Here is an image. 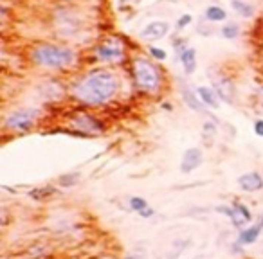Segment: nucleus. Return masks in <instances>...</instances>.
<instances>
[{"label":"nucleus","mask_w":263,"mask_h":259,"mask_svg":"<svg viewBox=\"0 0 263 259\" xmlns=\"http://www.w3.org/2000/svg\"><path fill=\"white\" fill-rule=\"evenodd\" d=\"M121 88L119 76L108 69H96L72 85V95L87 106H101L110 103Z\"/></svg>","instance_id":"1"},{"label":"nucleus","mask_w":263,"mask_h":259,"mask_svg":"<svg viewBox=\"0 0 263 259\" xmlns=\"http://www.w3.org/2000/svg\"><path fill=\"white\" fill-rule=\"evenodd\" d=\"M78 59L74 49L56 43H38L31 51V61L42 69L49 71H63L72 67Z\"/></svg>","instance_id":"2"},{"label":"nucleus","mask_w":263,"mask_h":259,"mask_svg":"<svg viewBox=\"0 0 263 259\" xmlns=\"http://www.w3.org/2000/svg\"><path fill=\"white\" fill-rule=\"evenodd\" d=\"M134 79L141 92L144 94H157L160 90V72L150 59L136 58L132 63Z\"/></svg>","instance_id":"3"},{"label":"nucleus","mask_w":263,"mask_h":259,"mask_svg":"<svg viewBox=\"0 0 263 259\" xmlns=\"http://www.w3.org/2000/svg\"><path fill=\"white\" fill-rule=\"evenodd\" d=\"M40 112L35 108H22V110H15L13 114H9L4 121L6 130L11 132H18V134H25L29 130H32L36 119H38Z\"/></svg>","instance_id":"4"},{"label":"nucleus","mask_w":263,"mask_h":259,"mask_svg":"<svg viewBox=\"0 0 263 259\" xmlns=\"http://www.w3.org/2000/svg\"><path fill=\"white\" fill-rule=\"evenodd\" d=\"M94 54H96V58L103 63H119L124 59L126 52H124V45L119 42V40L110 38V40H107V42L100 43L96 47V51H94Z\"/></svg>","instance_id":"5"},{"label":"nucleus","mask_w":263,"mask_h":259,"mask_svg":"<svg viewBox=\"0 0 263 259\" xmlns=\"http://www.w3.org/2000/svg\"><path fill=\"white\" fill-rule=\"evenodd\" d=\"M71 124H72V128L80 130L83 134H101L105 130V124L100 121V119H96L90 114H85V112H80V114L74 115Z\"/></svg>","instance_id":"6"},{"label":"nucleus","mask_w":263,"mask_h":259,"mask_svg":"<svg viewBox=\"0 0 263 259\" xmlns=\"http://www.w3.org/2000/svg\"><path fill=\"white\" fill-rule=\"evenodd\" d=\"M211 81H213V88H215L216 95H218L222 101L227 103V105H233L236 99V90L231 79L225 78V76H218V78H213L211 76Z\"/></svg>","instance_id":"7"},{"label":"nucleus","mask_w":263,"mask_h":259,"mask_svg":"<svg viewBox=\"0 0 263 259\" xmlns=\"http://www.w3.org/2000/svg\"><path fill=\"white\" fill-rule=\"evenodd\" d=\"M168 33H170V24L166 20H153L144 25V29L141 31V38L144 42H157V40H162Z\"/></svg>","instance_id":"8"},{"label":"nucleus","mask_w":263,"mask_h":259,"mask_svg":"<svg viewBox=\"0 0 263 259\" xmlns=\"http://www.w3.org/2000/svg\"><path fill=\"white\" fill-rule=\"evenodd\" d=\"M233 212H231V223H233V227H236V229H245L249 223L252 221V212H251V209L247 207L245 204H242V202H233Z\"/></svg>","instance_id":"9"},{"label":"nucleus","mask_w":263,"mask_h":259,"mask_svg":"<svg viewBox=\"0 0 263 259\" xmlns=\"http://www.w3.org/2000/svg\"><path fill=\"white\" fill-rule=\"evenodd\" d=\"M56 18L67 22V24H56V29H58V33H60L61 36H72V35H76V33H80L81 22L80 18H78L76 15H72L71 11H60Z\"/></svg>","instance_id":"10"},{"label":"nucleus","mask_w":263,"mask_h":259,"mask_svg":"<svg viewBox=\"0 0 263 259\" xmlns=\"http://www.w3.org/2000/svg\"><path fill=\"white\" fill-rule=\"evenodd\" d=\"M202 162H204L202 149L189 148V149H186V153H184V157H182V162H180V171H182L184 175H187V173L199 169L200 166H202Z\"/></svg>","instance_id":"11"},{"label":"nucleus","mask_w":263,"mask_h":259,"mask_svg":"<svg viewBox=\"0 0 263 259\" xmlns=\"http://www.w3.org/2000/svg\"><path fill=\"white\" fill-rule=\"evenodd\" d=\"M180 94H182L184 103H186V105L189 106L193 112H196V114H206L208 117H211V114L208 112V106L200 101L199 94H196V92H193L189 86H186V85L180 86Z\"/></svg>","instance_id":"12"},{"label":"nucleus","mask_w":263,"mask_h":259,"mask_svg":"<svg viewBox=\"0 0 263 259\" xmlns=\"http://www.w3.org/2000/svg\"><path fill=\"white\" fill-rule=\"evenodd\" d=\"M238 185L245 192H258L263 189V177L258 171L245 173V175H240L238 177Z\"/></svg>","instance_id":"13"},{"label":"nucleus","mask_w":263,"mask_h":259,"mask_svg":"<svg viewBox=\"0 0 263 259\" xmlns=\"http://www.w3.org/2000/svg\"><path fill=\"white\" fill-rule=\"evenodd\" d=\"M263 231V220L258 221V223L251 225V227H245L242 229V231L238 232V243L242 245H252L258 241L259 234H261Z\"/></svg>","instance_id":"14"},{"label":"nucleus","mask_w":263,"mask_h":259,"mask_svg":"<svg viewBox=\"0 0 263 259\" xmlns=\"http://www.w3.org/2000/svg\"><path fill=\"white\" fill-rule=\"evenodd\" d=\"M180 63L187 76H191L196 69V51L193 47H186L180 52Z\"/></svg>","instance_id":"15"},{"label":"nucleus","mask_w":263,"mask_h":259,"mask_svg":"<svg viewBox=\"0 0 263 259\" xmlns=\"http://www.w3.org/2000/svg\"><path fill=\"white\" fill-rule=\"evenodd\" d=\"M196 94H199L200 101L204 103V105L208 106V108H218V95H216L215 88H209V86H199L196 88Z\"/></svg>","instance_id":"16"},{"label":"nucleus","mask_w":263,"mask_h":259,"mask_svg":"<svg viewBox=\"0 0 263 259\" xmlns=\"http://www.w3.org/2000/svg\"><path fill=\"white\" fill-rule=\"evenodd\" d=\"M204 16L211 24H218V22H225L227 20V11L223 8H220V6H209L206 9V13H204Z\"/></svg>","instance_id":"17"},{"label":"nucleus","mask_w":263,"mask_h":259,"mask_svg":"<svg viewBox=\"0 0 263 259\" xmlns=\"http://www.w3.org/2000/svg\"><path fill=\"white\" fill-rule=\"evenodd\" d=\"M231 6L242 18H251V16H254V13H256L254 6L245 2V0H231Z\"/></svg>","instance_id":"18"},{"label":"nucleus","mask_w":263,"mask_h":259,"mask_svg":"<svg viewBox=\"0 0 263 259\" xmlns=\"http://www.w3.org/2000/svg\"><path fill=\"white\" fill-rule=\"evenodd\" d=\"M56 192H58V189H54V187H51V185H47V187H36V189H32V191L29 192V197H31L32 200H36V202H44V200H47V198L54 197Z\"/></svg>","instance_id":"19"},{"label":"nucleus","mask_w":263,"mask_h":259,"mask_svg":"<svg viewBox=\"0 0 263 259\" xmlns=\"http://www.w3.org/2000/svg\"><path fill=\"white\" fill-rule=\"evenodd\" d=\"M216 135V124L213 121L204 122L202 126V141L206 142V146H211L213 144V137Z\"/></svg>","instance_id":"20"},{"label":"nucleus","mask_w":263,"mask_h":259,"mask_svg":"<svg viewBox=\"0 0 263 259\" xmlns=\"http://www.w3.org/2000/svg\"><path fill=\"white\" fill-rule=\"evenodd\" d=\"M187 243H189V240H175L172 243V248L168 252L166 259H179V255L184 252V248H186Z\"/></svg>","instance_id":"21"},{"label":"nucleus","mask_w":263,"mask_h":259,"mask_svg":"<svg viewBox=\"0 0 263 259\" xmlns=\"http://www.w3.org/2000/svg\"><path fill=\"white\" fill-rule=\"evenodd\" d=\"M238 35H240V27H238V24H225L222 27V36L225 40H235V38H238Z\"/></svg>","instance_id":"22"},{"label":"nucleus","mask_w":263,"mask_h":259,"mask_svg":"<svg viewBox=\"0 0 263 259\" xmlns=\"http://www.w3.org/2000/svg\"><path fill=\"white\" fill-rule=\"evenodd\" d=\"M78 180H80V175H78V173H69V175H61V177L58 178V184H60L61 187H71V185H74Z\"/></svg>","instance_id":"23"},{"label":"nucleus","mask_w":263,"mask_h":259,"mask_svg":"<svg viewBox=\"0 0 263 259\" xmlns=\"http://www.w3.org/2000/svg\"><path fill=\"white\" fill-rule=\"evenodd\" d=\"M148 207V202L144 200V198L141 197H132L130 198V209L132 211H136V212H141L143 209Z\"/></svg>","instance_id":"24"},{"label":"nucleus","mask_w":263,"mask_h":259,"mask_svg":"<svg viewBox=\"0 0 263 259\" xmlns=\"http://www.w3.org/2000/svg\"><path fill=\"white\" fill-rule=\"evenodd\" d=\"M124 259H146V250L141 248V247H137V248H134V250H132Z\"/></svg>","instance_id":"25"},{"label":"nucleus","mask_w":263,"mask_h":259,"mask_svg":"<svg viewBox=\"0 0 263 259\" xmlns=\"http://www.w3.org/2000/svg\"><path fill=\"white\" fill-rule=\"evenodd\" d=\"M150 54L155 59H159V61H164V59L168 58L166 51H164V49H157V47H150Z\"/></svg>","instance_id":"26"},{"label":"nucleus","mask_w":263,"mask_h":259,"mask_svg":"<svg viewBox=\"0 0 263 259\" xmlns=\"http://www.w3.org/2000/svg\"><path fill=\"white\" fill-rule=\"evenodd\" d=\"M193 22V16L191 15H182L179 20H177V27L179 29H182V27H186V25H189Z\"/></svg>","instance_id":"27"},{"label":"nucleus","mask_w":263,"mask_h":259,"mask_svg":"<svg viewBox=\"0 0 263 259\" xmlns=\"http://www.w3.org/2000/svg\"><path fill=\"white\" fill-rule=\"evenodd\" d=\"M218 214H225L227 218H231V212H233V207L231 205H218V207L215 209Z\"/></svg>","instance_id":"28"},{"label":"nucleus","mask_w":263,"mask_h":259,"mask_svg":"<svg viewBox=\"0 0 263 259\" xmlns=\"http://www.w3.org/2000/svg\"><path fill=\"white\" fill-rule=\"evenodd\" d=\"M137 214H139L141 218H144V220H148V218H153V214H155V209H152L150 205H148L146 209H143V211L137 212Z\"/></svg>","instance_id":"29"},{"label":"nucleus","mask_w":263,"mask_h":259,"mask_svg":"<svg viewBox=\"0 0 263 259\" xmlns=\"http://www.w3.org/2000/svg\"><path fill=\"white\" fill-rule=\"evenodd\" d=\"M254 134L258 135V137H263V119H258V121L254 122Z\"/></svg>","instance_id":"30"},{"label":"nucleus","mask_w":263,"mask_h":259,"mask_svg":"<svg viewBox=\"0 0 263 259\" xmlns=\"http://www.w3.org/2000/svg\"><path fill=\"white\" fill-rule=\"evenodd\" d=\"M121 2H128V0H121Z\"/></svg>","instance_id":"31"},{"label":"nucleus","mask_w":263,"mask_h":259,"mask_svg":"<svg viewBox=\"0 0 263 259\" xmlns=\"http://www.w3.org/2000/svg\"><path fill=\"white\" fill-rule=\"evenodd\" d=\"M137 2H141V0H137Z\"/></svg>","instance_id":"32"}]
</instances>
